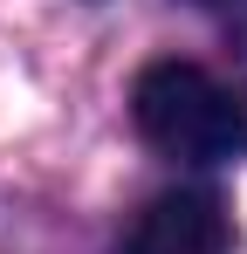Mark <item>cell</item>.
I'll return each mask as SVG.
<instances>
[{"label":"cell","mask_w":247,"mask_h":254,"mask_svg":"<svg viewBox=\"0 0 247 254\" xmlns=\"http://www.w3.org/2000/svg\"><path fill=\"white\" fill-rule=\"evenodd\" d=\"M130 117L144 130V144L179 158V165H234L247 158V96L220 83L199 62L165 55L151 69H137L130 89Z\"/></svg>","instance_id":"obj_1"},{"label":"cell","mask_w":247,"mask_h":254,"mask_svg":"<svg viewBox=\"0 0 247 254\" xmlns=\"http://www.w3.org/2000/svg\"><path fill=\"white\" fill-rule=\"evenodd\" d=\"M227 248H234V220L220 206V192L206 186L158 192L124 227V254H227Z\"/></svg>","instance_id":"obj_2"},{"label":"cell","mask_w":247,"mask_h":254,"mask_svg":"<svg viewBox=\"0 0 247 254\" xmlns=\"http://www.w3.org/2000/svg\"><path fill=\"white\" fill-rule=\"evenodd\" d=\"M199 7H220V0H199Z\"/></svg>","instance_id":"obj_3"}]
</instances>
